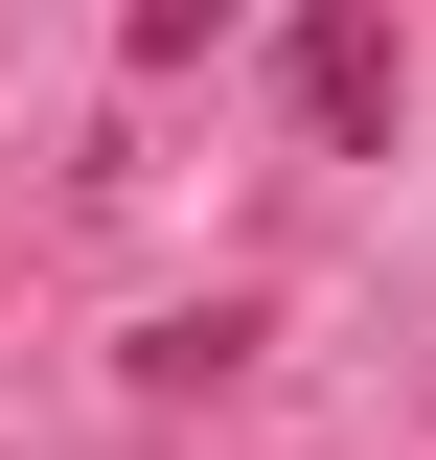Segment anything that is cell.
Returning <instances> with one entry per match:
<instances>
[{"label":"cell","mask_w":436,"mask_h":460,"mask_svg":"<svg viewBox=\"0 0 436 460\" xmlns=\"http://www.w3.org/2000/svg\"><path fill=\"white\" fill-rule=\"evenodd\" d=\"M207 23H230V0H115V47H138V69H184Z\"/></svg>","instance_id":"obj_2"},{"label":"cell","mask_w":436,"mask_h":460,"mask_svg":"<svg viewBox=\"0 0 436 460\" xmlns=\"http://www.w3.org/2000/svg\"><path fill=\"white\" fill-rule=\"evenodd\" d=\"M275 93H299V138H390V0H322L275 47Z\"/></svg>","instance_id":"obj_1"}]
</instances>
